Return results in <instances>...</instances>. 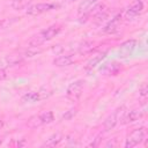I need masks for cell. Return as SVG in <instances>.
Segmentation results:
<instances>
[{
    "label": "cell",
    "mask_w": 148,
    "mask_h": 148,
    "mask_svg": "<svg viewBox=\"0 0 148 148\" xmlns=\"http://www.w3.org/2000/svg\"><path fill=\"white\" fill-rule=\"evenodd\" d=\"M75 113H76V109H71V110H68V111L66 112V114L62 116V118H64V119H71Z\"/></svg>",
    "instance_id": "obj_22"
},
{
    "label": "cell",
    "mask_w": 148,
    "mask_h": 148,
    "mask_svg": "<svg viewBox=\"0 0 148 148\" xmlns=\"http://www.w3.org/2000/svg\"><path fill=\"white\" fill-rule=\"evenodd\" d=\"M10 6L16 10H21L29 7V0H13Z\"/></svg>",
    "instance_id": "obj_17"
},
{
    "label": "cell",
    "mask_w": 148,
    "mask_h": 148,
    "mask_svg": "<svg viewBox=\"0 0 148 148\" xmlns=\"http://www.w3.org/2000/svg\"><path fill=\"white\" fill-rule=\"evenodd\" d=\"M74 61L73 57L72 56H68V54H62V56H59L57 57L54 60H53V65L57 66V67H66V66H69L72 65Z\"/></svg>",
    "instance_id": "obj_10"
},
{
    "label": "cell",
    "mask_w": 148,
    "mask_h": 148,
    "mask_svg": "<svg viewBox=\"0 0 148 148\" xmlns=\"http://www.w3.org/2000/svg\"><path fill=\"white\" fill-rule=\"evenodd\" d=\"M119 69H120V65L118 62H110L104 67L103 71L108 75H114V74H117L119 72Z\"/></svg>",
    "instance_id": "obj_14"
},
{
    "label": "cell",
    "mask_w": 148,
    "mask_h": 148,
    "mask_svg": "<svg viewBox=\"0 0 148 148\" xmlns=\"http://www.w3.org/2000/svg\"><path fill=\"white\" fill-rule=\"evenodd\" d=\"M58 7V5L56 3H51V2H43V3H36V5H31L27 8V14L31 15V16H37L40 15L43 13L50 12L52 9H56Z\"/></svg>",
    "instance_id": "obj_4"
},
{
    "label": "cell",
    "mask_w": 148,
    "mask_h": 148,
    "mask_svg": "<svg viewBox=\"0 0 148 148\" xmlns=\"http://www.w3.org/2000/svg\"><path fill=\"white\" fill-rule=\"evenodd\" d=\"M61 139H62V135H61L60 133H56V134L51 135V136L45 141L44 146H47V147H54V146H57V145L61 141Z\"/></svg>",
    "instance_id": "obj_15"
},
{
    "label": "cell",
    "mask_w": 148,
    "mask_h": 148,
    "mask_svg": "<svg viewBox=\"0 0 148 148\" xmlns=\"http://www.w3.org/2000/svg\"><path fill=\"white\" fill-rule=\"evenodd\" d=\"M124 110H125V106H120V108H118L117 110H114V111H113V112L105 119V121H104V124H103L105 131H110V130H112V128L118 124V121L121 119L123 114L125 113Z\"/></svg>",
    "instance_id": "obj_6"
},
{
    "label": "cell",
    "mask_w": 148,
    "mask_h": 148,
    "mask_svg": "<svg viewBox=\"0 0 148 148\" xmlns=\"http://www.w3.org/2000/svg\"><path fill=\"white\" fill-rule=\"evenodd\" d=\"M143 113H145V111L141 110V109L131 110V111H128V112H126V113L123 114V117H121V119H120V120H121V124L126 125V124L134 123V121L139 120L140 118H142Z\"/></svg>",
    "instance_id": "obj_7"
},
{
    "label": "cell",
    "mask_w": 148,
    "mask_h": 148,
    "mask_svg": "<svg viewBox=\"0 0 148 148\" xmlns=\"http://www.w3.org/2000/svg\"><path fill=\"white\" fill-rule=\"evenodd\" d=\"M60 31H61V25H59V24L50 25L49 28H46V29L39 31L38 34L34 35L29 40V45L30 46H40L45 42H49L52 38H54Z\"/></svg>",
    "instance_id": "obj_1"
},
{
    "label": "cell",
    "mask_w": 148,
    "mask_h": 148,
    "mask_svg": "<svg viewBox=\"0 0 148 148\" xmlns=\"http://www.w3.org/2000/svg\"><path fill=\"white\" fill-rule=\"evenodd\" d=\"M42 98H43V96H40V92L30 91V92H27L22 97V101L23 102H28V103H34V102H37V101H39Z\"/></svg>",
    "instance_id": "obj_12"
},
{
    "label": "cell",
    "mask_w": 148,
    "mask_h": 148,
    "mask_svg": "<svg viewBox=\"0 0 148 148\" xmlns=\"http://www.w3.org/2000/svg\"><path fill=\"white\" fill-rule=\"evenodd\" d=\"M119 18H120V16H117V17H114V18H112L104 28H103V30H104V32H108V34H111V32H113V31H116L117 29H118V23H119Z\"/></svg>",
    "instance_id": "obj_13"
},
{
    "label": "cell",
    "mask_w": 148,
    "mask_h": 148,
    "mask_svg": "<svg viewBox=\"0 0 148 148\" xmlns=\"http://www.w3.org/2000/svg\"><path fill=\"white\" fill-rule=\"evenodd\" d=\"M54 120V117H53V113L51 111H44L37 116H34L29 119L28 124L30 127H37V126H40V125H44V124H50Z\"/></svg>",
    "instance_id": "obj_5"
},
{
    "label": "cell",
    "mask_w": 148,
    "mask_h": 148,
    "mask_svg": "<svg viewBox=\"0 0 148 148\" xmlns=\"http://www.w3.org/2000/svg\"><path fill=\"white\" fill-rule=\"evenodd\" d=\"M106 54H108V51H104V52H102V53H99V54H97V56H95L92 59H90L88 62H87V65H86V69L87 71H89V69H92V68H95L97 65H99V62L106 57Z\"/></svg>",
    "instance_id": "obj_11"
},
{
    "label": "cell",
    "mask_w": 148,
    "mask_h": 148,
    "mask_svg": "<svg viewBox=\"0 0 148 148\" xmlns=\"http://www.w3.org/2000/svg\"><path fill=\"white\" fill-rule=\"evenodd\" d=\"M147 94H148V87H147V83L143 82V83H141V86L139 87V95H140L141 97H146Z\"/></svg>",
    "instance_id": "obj_21"
},
{
    "label": "cell",
    "mask_w": 148,
    "mask_h": 148,
    "mask_svg": "<svg viewBox=\"0 0 148 148\" xmlns=\"http://www.w3.org/2000/svg\"><path fill=\"white\" fill-rule=\"evenodd\" d=\"M142 10H143V1L142 0H134L126 10V17L133 18V17L138 16Z\"/></svg>",
    "instance_id": "obj_9"
},
{
    "label": "cell",
    "mask_w": 148,
    "mask_h": 148,
    "mask_svg": "<svg viewBox=\"0 0 148 148\" xmlns=\"http://www.w3.org/2000/svg\"><path fill=\"white\" fill-rule=\"evenodd\" d=\"M83 80H76L74 82H72L66 90V96L69 101L72 102H77L82 95L83 91Z\"/></svg>",
    "instance_id": "obj_3"
},
{
    "label": "cell",
    "mask_w": 148,
    "mask_h": 148,
    "mask_svg": "<svg viewBox=\"0 0 148 148\" xmlns=\"http://www.w3.org/2000/svg\"><path fill=\"white\" fill-rule=\"evenodd\" d=\"M146 135H147V131L145 127H139V128L133 130L126 138L125 147L126 148H133V147L138 146L139 143H141L146 139Z\"/></svg>",
    "instance_id": "obj_2"
},
{
    "label": "cell",
    "mask_w": 148,
    "mask_h": 148,
    "mask_svg": "<svg viewBox=\"0 0 148 148\" xmlns=\"http://www.w3.org/2000/svg\"><path fill=\"white\" fill-rule=\"evenodd\" d=\"M98 0H83V2L79 6V12L80 13H86V12H88V10H90L91 8H92V6L97 2Z\"/></svg>",
    "instance_id": "obj_16"
},
{
    "label": "cell",
    "mask_w": 148,
    "mask_h": 148,
    "mask_svg": "<svg viewBox=\"0 0 148 148\" xmlns=\"http://www.w3.org/2000/svg\"><path fill=\"white\" fill-rule=\"evenodd\" d=\"M136 47V40L135 39H127L124 43L120 44L119 46V56L120 57H128L130 54H132V52L135 50Z\"/></svg>",
    "instance_id": "obj_8"
},
{
    "label": "cell",
    "mask_w": 148,
    "mask_h": 148,
    "mask_svg": "<svg viewBox=\"0 0 148 148\" xmlns=\"http://www.w3.org/2000/svg\"><path fill=\"white\" fill-rule=\"evenodd\" d=\"M40 52H42V49H39V46H30V47L23 53V56L30 58V57H34V56L40 53Z\"/></svg>",
    "instance_id": "obj_18"
},
{
    "label": "cell",
    "mask_w": 148,
    "mask_h": 148,
    "mask_svg": "<svg viewBox=\"0 0 148 148\" xmlns=\"http://www.w3.org/2000/svg\"><path fill=\"white\" fill-rule=\"evenodd\" d=\"M22 59V54H18V56H9L6 58V60L10 64V65H15L17 62H20Z\"/></svg>",
    "instance_id": "obj_20"
},
{
    "label": "cell",
    "mask_w": 148,
    "mask_h": 148,
    "mask_svg": "<svg viewBox=\"0 0 148 148\" xmlns=\"http://www.w3.org/2000/svg\"><path fill=\"white\" fill-rule=\"evenodd\" d=\"M6 76H7L6 71H3V69H1V68H0V81L5 80V79H6Z\"/></svg>",
    "instance_id": "obj_23"
},
{
    "label": "cell",
    "mask_w": 148,
    "mask_h": 148,
    "mask_svg": "<svg viewBox=\"0 0 148 148\" xmlns=\"http://www.w3.org/2000/svg\"><path fill=\"white\" fill-rule=\"evenodd\" d=\"M20 17H13V18H5L2 21H0V28H7L8 25H10L12 23L18 21Z\"/></svg>",
    "instance_id": "obj_19"
},
{
    "label": "cell",
    "mask_w": 148,
    "mask_h": 148,
    "mask_svg": "<svg viewBox=\"0 0 148 148\" xmlns=\"http://www.w3.org/2000/svg\"><path fill=\"white\" fill-rule=\"evenodd\" d=\"M72 1H74V0H72Z\"/></svg>",
    "instance_id": "obj_24"
}]
</instances>
